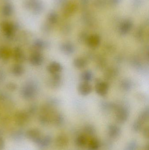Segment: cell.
<instances>
[{"label": "cell", "mask_w": 149, "mask_h": 150, "mask_svg": "<svg viewBox=\"0 0 149 150\" xmlns=\"http://www.w3.org/2000/svg\"><path fill=\"white\" fill-rule=\"evenodd\" d=\"M109 86L107 83L104 82L97 83L95 86L96 93L101 96H105L108 92Z\"/></svg>", "instance_id": "6da1fadb"}, {"label": "cell", "mask_w": 149, "mask_h": 150, "mask_svg": "<svg viewBox=\"0 0 149 150\" xmlns=\"http://www.w3.org/2000/svg\"><path fill=\"white\" fill-rule=\"evenodd\" d=\"M78 90L81 95L87 96L92 92V87L88 82H82L79 85Z\"/></svg>", "instance_id": "7a4b0ae2"}, {"label": "cell", "mask_w": 149, "mask_h": 150, "mask_svg": "<svg viewBox=\"0 0 149 150\" xmlns=\"http://www.w3.org/2000/svg\"><path fill=\"white\" fill-rule=\"evenodd\" d=\"M27 136L30 140L38 143L41 139V133L40 131L37 129H31L28 131L27 133Z\"/></svg>", "instance_id": "3957f363"}, {"label": "cell", "mask_w": 149, "mask_h": 150, "mask_svg": "<svg viewBox=\"0 0 149 150\" xmlns=\"http://www.w3.org/2000/svg\"><path fill=\"white\" fill-rule=\"evenodd\" d=\"M100 43L99 37L97 35H92L88 38L87 40V45L92 48L98 47Z\"/></svg>", "instance_id": "277c9868"}, {"label": "cell", "mask_w": 149, "mask_h": 150, "mask_svg": "<svg viewBox=\"0 0 149 150\" xmlns=\"http://www.w3.org/2000/svg\"><path fill=\"white\" fill-rule=\"evenodd\" d=\"M128 115V112L125 108L121 107L117 110V118L120 121H125L127 118Z\"/></svg>", "instance_id": "5b68a950"}, {"label": "cell", "mask_w": 149, "mask_h": 150, "mask_svg": "<svg viewBox=\"0 0 149 150\" xmlns=\"http://www.w3.org/2000/svg\"><path fill=\"white\" fill-rule=\"evenodd\" d=\"M48 69L50 73L56 74L61 71L62 67L59 63L57 62H53L50 65Z\"/></svg>", "instance_id": "8992f818"}, {"label": "cell", "mask_w": 149, "mask_h": 150, "mask_svg": "<svg viewBox=\"0 0 149 150\" xmlns=\"http://www.w3.org/2000/svg\"><path fill=\"white\" fill-rule=\"evenodd\" d=\"M61 50L65 54H71L74 51V46L70 43H66L61 46Z\"/></svg>", "instance_id": "52a82bcc"}, {"label": "cell", "mask_w": 149, "mask_h": 150, "mask_svg": "<svg viewBox=\"0 0 149 150\" xmlns=\"http://www.w3.org/2000/svg\"><path fill=\"white\" fill-rule=\"evenodd\" d=\"M73 65L75 67L78 69L85 68L87 65V62L85 59L81 58L75 59L73 61Z\"/></svg>", "instance_id": "ba28073f"}, {"label": "cell", "mask_w": 149, "mask_h": 150, "mask_svg": "<svg viewBox=\"0 0 149 150\" xmlns=\"http://www.w3.org/2000/svg\"><path fill=\"white\" fill-rule=\"evenodd\" d=\"M93 74L90 70H86L84 71L81 75V80L83 82L89 83L92 79Z\"/></svg>", "instance_id": "9c48e42d"}, {"label": "cell", "mask_w": 149, "mask_h": 150, "mask_svg": "<svg viewBox=\"0 0 149 150\" xmlns=\"http://www.w3.org/2000/svg\"><path fill=\"white\" fill-rule=\"evenodd\" d=\"M13 8L10 4H5L2 9V13L6 16H9L13 13Z\"/></svg>", "instance_id": "30bf717a"}, {"label": "cell", "mask_w": 149, "mask_h": 150, "mask_svg": "<svg viewBox=\"0 0 149 150\" xmlns=\"http://www.w3.org/2000/svg\"><path fill=\"white\" fill-rule=\"evenodd\" d=\"M2 27L3 30L6 33L8 34L12 33L14 30V26L13 25L8 22H3L2 24Z\"/></svg>", "instance_id": "8fae6325"}, {"label": "cell", "mask_w": 149, "mask_h": 150, "mask_svg": "<svg viewBox=\"0 0 149 150\" xmlns=\"http://www.w3.org/2000/svg\"><path fill=\"white\" fill-rule=\"evenodd\" d=\"M122 86L123 89H124L125 90H127V91H128V90H129L131 88L130 83L129 81H126V80H125L124 82H122Z\"/></svg>", "instance_id": "7c38bea8"}, {"label": "cell", "mask_w": 149, "mask_h": 150, "mask_svg": "<svg viewBox=\"0 0 149 150\" xmlns=\"http://www.w3.org/2000/svg\"><path fill=\"white\" fill-rule=\"evenodd\" d=\"M4 146V142L2 138L0 137V150L2 149Z\"/></svg>", "instance_id": "4fadbf2b"}, {"label": "cell", "mask_w": 149, "mask_h": 150, "mask_svg": "<svg viewBox=\"0 0 149 150\" xmlns=\"http://www.w3.org/2000/svg\"><path fill=\"white\" fill-rule=\"evenodd\" d=\"M1 54H3V53L2 52H1ZM4 54H7V52H6L4 53ZM1 57H4V54H1Z\"/></svg>", "instance_id": "5bb4252c"}]
</instances>
